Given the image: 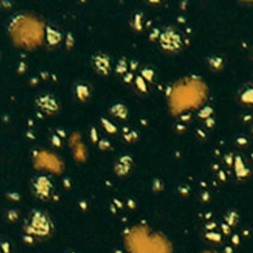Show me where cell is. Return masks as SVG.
Instances as JSON below:
<instances>
[{"label":"cell","mask_w":253,"mask_h":253,"mask_svg":"<svg viewBox=\"0 0 253 253\" xmlns=\"http://www.w3.org/2000/svg\"><path fill=\"white\" fill-rule=\"evenodd\" d=\"M92 61L93 65L99 73L102 74H107L108 73L111 67L110 59L106 54L103 53H97L94 55Z\"/></svg>","instance_id":"cell-1"},{"label":"cell","mask_w":253,"mask_h":253,"mask_svg":"<svg viewBox=\"0 0 253 253\" xmlns=\"http://www.w3.org/2000/svg\"><path fill=\"white\" fill-rule=\"evenodd\" d=\"M36 102L37 105L47 113H53L58 108L55 100L48 94L39 97Z\"/></svg>","instance_id":"cell-2"},{"label":"cell","mask_w":253,"mask_h":253,"mask_svg":"<svg viewBox=\"0 0 253 253\" xmlns=\"http://www.w3.org/2000/svg\"><path fill=\"white\" fill-rule=\"evenodd\" d=\"M111 112L114 116L122 118V119L126 118L127 114H128L127 108H126V107L124 105H122L121 103H117V104L114 105L111 108Z\"/></svg>","instance_id":"cell-3"},{"label":"cell","mask_w":253,"mask_h":253,"mask_svg":"<svg viewBox=\"0 0 253 253\" xmlns=\"http://www.w3.org/2000/svg\"><path fill=\"white\" fill-rule=\"evenodd\" d=\"M76 91H77V94L78 97L82 100H85L88 97V94H89L88 88L85 84L77 85Z\"/></svg>","instance_id":"cell-4"},{"label":"cell","mask_w":253,"mask_h":253,"mask_svg":"<svg viewBox=\"0 0 253 253\" xmlns=\"http://www.w3.org/2000/svg\"><path fill=\"white\" fill-rule=\"evenodd\" d=\"M47 35H48L47 38H48L49 42L51 44L56 43L60 38V34L56 31H55L54 29L53 30L51 28H47Z\"/></svg>","instance_id":"cell-5"},{"label":"cell","mask_w":253,"mask_h":253,"mask_svg":"<svg viewBox=\"0 0 253 253\" xmlns=\"http://www.w3.org/2000/svg\"><path fill=\"white\" fill-rule=\"evenodd\" d=\"M101 121H102V123L104 125V127L105 129L110 133H114L116 131H117V127L116 126L111 123L109 120H108L107 119L105 118H102L101 119Z\"/></svg>","instance_id":"cell-6"},{"label":"cell","mask_w":253,"mask_h":253,"mask_svg":"<svg viewBox=\"0 0 253 253\" xmlns=\"http://www.w3.org/2000/svg\"><path fill=\"white\" fill-rule=\"evenodd\" d=\"M127 63H126V61L124 59H119L117 65L116 66V71L117 73L122 74V73H125L127 70Z\"/></svg>","instance_id":"cell-7"},{"label":"cell","mask_w":253,"mask_h":253,"mask_svg":"<svg viewBox=\"0 0 253 253\" xmlns=\"http://www.w3.org/2000/svg\"><path fill=\"white\" fill-rule=\"evenodd\" d=\"M136 83L139 89H140L143 91H145L146 90V85L144 83V80L141 77H137L136 78Z\"/></svg>","instance_id":"cell-8"},{"label":"cell","mask_w":253,"mask_h":253,"mask_svg":"<svg viewBox=\"0 0 253 253\" xmlns=\"http://www.w3.org/2000/svg\"><path fill=\"white\" fill-rule=\"evenodd\" d=\"M140 13L136 14L135 17V20H134V24L136 28L140 29Z\"/></svg>","instance_id":"cell-9"},{"label":"cell","mask_w":253,"mask_h":253,"mask_svg":"<svg viewBox=\"0 0 253 253\" xmlns=\"http://www.w3.org/2000/svg\"><path fill=\"white\" fill-rule=\"evenodd\" d=\"M142 74L148 80H150L152 76V71L148 68H145L142 71Z\"/></svg>","instance_id":"cell-10"},{"label":"cell","mask_w":253,"mask_h":253,"mask_svg":"<svg viewBox=\"0 0 253 253\" xmlns=\"http://www.w3.org/2000/svg\"><path fill=\"white\" fill-rule=\"evenodd\" d=\"M91 137L94 141L97 140V132L96 129L94 127L91 129Z\"/></svg>","instance_id":"cell-11"},{"label":"cell","mask_w":253,"mask_h":253,"mask_svg":"<svg viewBox=\"0 0 253 253\" xmlns=\"http://www.w3.org/2000/svg\"><path fill=\"white\" fill-rule=\"evenodd\" d=\"M132 77H133V74L132 73H126L125 75L124 76V80L125 82L129 83V82H130L132 80Z\"/></svg>","instance_id":"cell-12"},{"label":"cell","mask_w":253,"mask_h":253,"mask_svg":"<svg viewBox=\"0 0 253 253\" xmlns=\"http://www.w3.org/2000/svg\"><path fill=\"white\" fill-rule=\"evenodd\" d=\"M66 41H67L66 44H67L68 45V44H69V43H70V45H71V44H72V43H71L70 41H71V42H73V41H74V40H73V37H72V36H71V34H68V36H67V39H66Z\"/></svg>","instance_id":"cell-13"},{"label":"cell","mask_w":253,"mask_h":253,"mask_svg":"<svg viewBox=\"0 0 253 253\" xmlns=\"http://www.w3.org/2000/svg\"><path fill=\"white\" fill-rule=\"evenodd\" d=\"M137 66V62L135 61V60H132L131 62V67H132V68L135 69Z\"/></svg>","instance_id":"cell-14"}]
</instances>
